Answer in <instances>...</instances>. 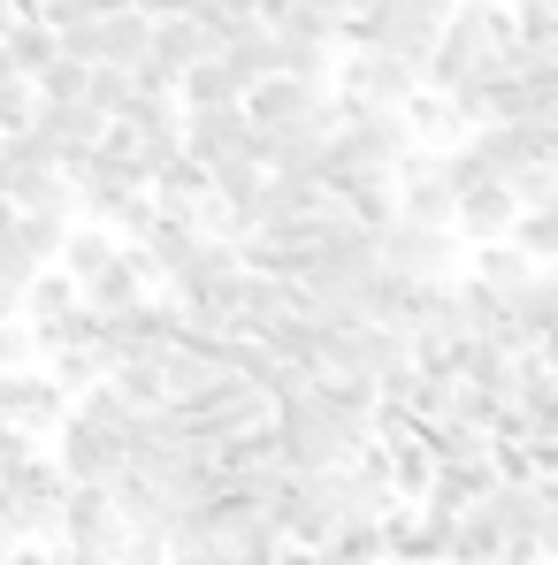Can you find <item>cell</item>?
<instances>
[{
    "label": "cell",
    "mask_w": 558,
    "mask_h": 565,
    "mask_svg": "<svg viewBox=\"0 0 558 565\" xmlns=\"http://www.w3.org/2000/svg\"><path fill=\"white\" fill-rule=\"evenodd\" d=\"M276 31V23H269ZM276 70L283 77H306V85H329V46L306 39V31H276Z\"/></svg>",
    "instance_id": "18"
},
{
    "label": "cell",
    "mask_w": 558,
    "mask_h": 565,
    "mask_svg": "<svg viewBox=\"0 0 558 565\" xmlns=\"http://www.w3.org/2000/svg\"><path fill=\"white\" fill-rule=\"evenodd\" d=\"M291 306H298V282L291 276H253V268H245L238 290H230V329H238V337H261V329H269L276 313H291Z\"/></svg>",
    "instance_id": "9"
},
{
    "label": "cell",
    "mask_w": 558,
    "mask_h": 565,
    "mask_svg": "<svg viewBox=\"0 0 558 565\" xmlns=\"http://www.w3.org/2000/svg\"><path fill=\"white\" fill-rule=\"evenodd\" d=\"M222 99H238V77L222 70V54L191 62L185 77H177V107H222Z\"/></svg>",
    "instance_id": "19"
},
{
    "label": "cell",
    "mask_w": 558,
    "mask_h": 565,
    "mask_svg": "<svg viewBox=\"0 0 558 565\" xmlns=\"http://www.w3.org/2000/svg\"><path fill=\"white\" fill-rule=\"evenodd\" d=\"M31 77H15L8 62H0V130H15V122H31Z\"/></svg>",
    "instance_id": "25"
},
{
    "label": "cell",
    "mask_w": 558,
    "mask_h": 565,
    "mask_svg": "<svg viewBox=\"0 0 558 565\" xmlns=\"http://www.w3.org/2000/svg\"><path fill=\"white\" fill-rule=\"evenodd\" d=\"M245 276V253L230 237H191V253L169 268V298L177 306H222L230 313V290Z\"/></svg>",
    "instance_id": "2"
},
{
    "label": "cell",
    "mask_w": 558,
    "mask_h": 565,
    "mask_svg": "<svg viewBox=\"0 0 558 565\" xmlns=\"http://www.w3.org/2000/svg\"><path fill=\"white\" fill-rule=\"evenodd\" d=\"M99 337V313L77 298V306H62V313H39L31 321V344H39V360H54V352H77V344H93Z\"/></svg>",
    "instance_id": "16"
},
{
    "label": "cell",
    "mask_w": 558,
    "mask_h": 565,
    "mask_svg": "<svg viewBox=\"0 0 558 565\" xmlns=\"http://www.w3.org/2000/svg\"><path fill=\"white\" fill-rule=\"evenodd\" d=\"M505 245H513V253H528L536 268H551V253H558V206H520V214H513V230H505Z\"/></svg>",
    "instance_id": "17"
},
{
    "label": "cell",
    "mask_w": 558,
    "mask_h": 565,
    "mask_svg": "<svg viewBox=\"0 0 558 565\" xmlns=\"http://www.w3.org/2000/svg\"><path fill=\"white\" fill-rule=\"evenodd\" d=\"M8 222H15V206H8V191H0V230H8Z\"/></svg>",
    "instance_id": "28"
},
{
    "label": "cell",
    "mask_w": 558,
    "mask_h": 565,
    "mask_svg": "<svg viewBox=\"0 0 558 565\" xmlns=\"http://www.w3.org/2000/svg\"><path fill=\"white\" fill-rule=\"evenodd\" d=\"M513 214H520V206H513V191L497 184V177H489V184H466L460 199H452V230H460L466 245L505 237V230H513Z\"/></svg>",
    "instance_id": "11"
},
{
    "label": "cell",
    "mask_w": 558,
    "mask_h": 565,
    "mask_svg": "<svg viewBox=\"0 0 558 565\" xmlns=\"http://www.w3.org/2000/svg\"><path fill=\"white\" fill-rule=\"evenodd\" d=\"M130 8H138V15H146V23H161V15H185L191 0H130Z\"/></svg>",
    "instance_id": "27"
},
{
    "label": "cell",
    "mask_w": 558,
    "mask_h": 565,
    "mask_svg": "<svg viewBox=\"0 0 558 565\" xmlns=\"http://www.w3.org/2000/svg\"><path fill=\"white\" fill-rule=\"evenodd\" d=\"M130 93H138V85H130L123 62H93V70H85V107H99V115H123Z\"/></svg>",
    "instance_id": "21"
},
{
    "label": "cell",
    "mask_w": 558,
    "mask_h": 565,
    "mask_svg": "<svg viewBox=\"0 0 558 565\" xmlns=\"http://www.w3.org/2000/svg\"><path fill=\"white\" fill-rule=\"evenodd\" d=\"M54 467H62V481H107L123 467V444L107 428H93L85 413H62L54 420Z\"/></svg>",
    "instance_id": "6"
},
{
    "label": "cell",
    "mask_w": 558,
    "mask_h": 565,
    "mask_svg": "<svg viewBox=\"0 0 558 565\" xmlns=\"http://www.w3.org/2000/svg\"><path fill=\"white\" fill-rule=\"evenodd\" d=\"M191 15L222 39V31H238V23H253V0H191Z\"/></svg>",
    "instance_id": "26"
},
{
    "label": "cell",
    "mask_w": 558,
    "mask_h": 565,
    "mask_svg": "<svg viewBox=\"0 0 558 565\" xmlns=\"http://www.w3.org/2000/svg\"><path fill=\"white\" fill-rule=\"evenodd\" d=\"M214 54V31L199 23V15H161V23H146V62H161L169 77H185L191 62H207Z\"/></svg>",
    "instance_id": "10"
},
{
    "label": "cell",
    "mask_w": 558,
    "mask_h": 565,
    "mask_svg": "<svg viewBox=\"0 0 558 565\" xmlns=\"http://www.w3.org/2000/svg\"><path fill=\"white\" fill-rule=\"evenodd\" d=\"M31 130H39V138L54 146V161H62V153L99 146L107 115H99V107H85V99H31Z\"/></svg>",
    "instance_id": "8"
},
{
    "label": "cell",
    "mask_w": 558,
    "mask_h": 565,
    "mask_svg": "<svg viewBox=\"0 0 558 565\" xmlns=\"http://www.w3.org/2000/svg\"><path fill=\"white\" fill-rule=\"evenodd\" d=\"M15 367H39V344H31L23 313H0V375H15Z\"/></svg>",
    "instance_id": "24"
},
{
    "label": "cell",
    "mask_w": 558,
    "mask_h": 565,
    "mask_svg": "<svg viewBox=\"0 0 558 565\" xmlns=\"http://www.w3.org/2000/svg\"><path fill=\"white\" fill-rule=\"evenodd\" d=\"M54 543H62V551H99V558H115L123 512L107 504L99 481H70V489H62V527H54Z\"/></svg>",
    "instance_id": "4"
},
{
    "label": "cell",
    "mask_w": 558,
    "mask_h": 565,
    "mask_svg": "<svg viewBox=\"0 0 558 565\" xmlns=\"http://www.w3.org/2000/svg\"><path fill=\"white\" fill-rule=\"evenodd\" d=\"M505 321H513V337H520V344H551V329H558V282L536 268L520 290H505Z\"/></svg>",
    "instance_id": "12"
},
{
    "label": "cell",
    "mask_w": 558,
    "mask_h": 565,
    "mask_svg": "<svg viewBox=\"0 0 558 565\" xmlns=\"http://www.w3.org/2000/svg\"><path fill=\"white\" fill-rule=\"evenodd\" d=\"M8 206L15 214H70L77 222V191H70L62 169H15L8 177Z\"/></svg>",
    "instance_id": "14"
},
{
    "label": "cell",
    "mask_w": 558,
    "mask_h": 565,
    "mask_svg": "<svg viewBox=\"0 0 558 565\" xmlns=\"http://www.w3.org/2000/svg\"><path fill=\"white\" fill-rule=\"evenodd\" d=\"M245 138H253V122H245V107H238V99H222V107H177V146H185L199 169L253 161V153H245Z\"/></svg>",
    "instance_id": "3"
},
{
    "label": "cell",
    "mask_w": 558,
    "mask_h": 565,
    "mask_svg": "<svg viewBox=\"0 0 558 565\" xmlns=\"http://www.w3.org/2000/svg\"><path fill=\"white\" fill-rule=\"evenodd\" d=\"M62 413H70V397H62V382H54V375H31V367L0 375V420H8V428H23V436H54Z\"/></svg>",
    "instance_id": "7"
},
{
    "label": "cell",
    "mask_w": 558,
    "mask_h": 565,
    "mask_svg": "<svg viewBox=\"0 0 558 565\" xmlns=\"http://www.w3.org/2000/svg\"><path fill=\"white\" fill-rule=\"evenodd\" d=\"M337 77H345V99H352V107H406V99L421 93L413 62H398V54H382V46H352V62H345Z\"/></svg>",
    "instance_id": "5"
},
{
    "label": "cell",
    "mask_w": 558,
    "mask_h": 565,
    "mask_svg": "<svg viewBox=\"0 0 558 565\" xmlns=\"http://www.w3.org/2000/svg\"><path fill=\"white\" fill-rule=\"evenodd\" d=\"M214 54H222V70H230V77H238V93H245L253 77H269V70H276V31L253 15V23H238V31H222V39H214Z\"/></svg>",
    "instance_id": "13"
},
{
    "label": "cell",
    "mask_w": 558,
    "mask_h": 565,
    "mask_svg": "<svg viewBox=\"0 0 558 565\" xmlns=\"http://www.w3.org/2000/svg\"><path fill=\"white\" fill-rule=\"evenodd\" d=\"M46 375L62 382V397H77V390H93V382L107 375V360H99V344H77V352H54Z\"/></svg>",
    "instance_id": "22"
},
{
    "label": "cell",
    "mask_w": 558,
    "mask_h": 565,
    "mask_svg": "<svg viewBox=\"0 0 558 565\" xmlns=\"http://www.w3.org/2000/svg\"><path fill=\"white\" fill-rule=\"evenodd\" d=\"M62 54V39H54V23H39V15H8V39H0V62L15 70V77H39L46 62Z\"/></svg>",
    "instance_id": "15"
},
{
    "label": "cell",
    "mask_w": 558,
    "mask_h": 565,
    "mask_svg": "<svg viewBox=\"0 0 558 565\" xmlns=\"http://www.w3.org/2000/svg\"><path fill=\"white\" fill-rule=\"evenodd\" d=\"M452 260H460V245H452V230H436V222L390 214V222L375 230V268H390V276L436 282V276H452Z\"/></svg>",
    "instance_id": "1"
},
{
    "label": "cell",
    "mask_w": 558,
    "mask_h": 565,
    "mask_svg": "<svg viewBox=\"0 0 558 565\" xmlns=\"http://www.w3.org/2000/svg\"><path fill=\"white\" fill-rule=\"evenodd\" d=\"M8 177H15V169H8V153H0V191H8Z\"/></svg>",
    "instance_id": "29"
},
{
    "label": "cell",
    "mask_w": 558,
    "mask_h": 565,
    "mask_svg": "<svg viewBox=\"0 0 558 565\" xmlns=\"http://www.w3.org/2000/svg\"><path fill=\"white\" fill-rule=\"evenodd\" d=\"M466 276H482L489 290H520V282L536 276V260H528V253H513L505 237H489V245H474V268H466Z\"/></svg>",
    "instance_id": "20"
},
{
    "label": "cell",
    "mask_w": 558,
    "mask_h": 565,
    "mask_svg": "<svg viewBox=\"0 0 558 565\" xmlns=\"http://www.w3.org/2000/svg\"><path fill=\"white\" fill-rule=\"evenodd\" d=\"M505 15H513V39H528V46H558V0H513Z\"/></svg>",
    "instance_id": "23"
},
{
    "label": "cell",
    "mask_w": 558,
    "mask_h": 565,
    "mask_svg": "<svg viewBox=\"0 0 558 565\" xmlns=\"http://www.w3.org/2000/svg\"><path fill=\"white\" fill-rule=\"evenodd\" d=\"M0 39H8V0H0Z\"/></svg>",
    "instance_id": "30"
}]
</instances>
